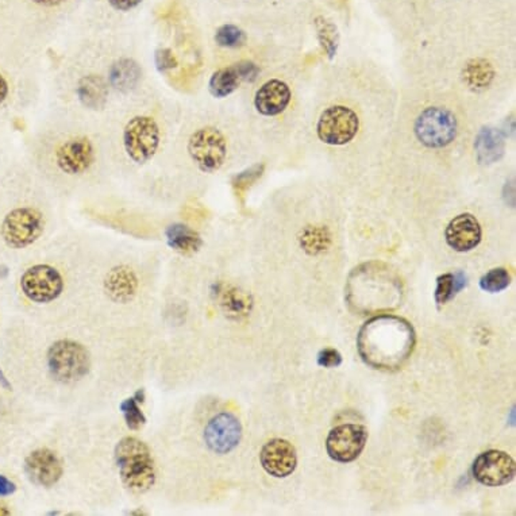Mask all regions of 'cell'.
I'll return each mask as SVG.
<instances>
[{
  "label": "cell",
  "instance_id": "obj_1",
  "mask_svg": "<svg viewBox=\"0 0 516 516\" xmlns=\"http://www.w3.org/2000/svg\"><path fill=\"white\" fill-rule=\"evenodd\" d=\"M417 343L414 327L397 315L379 314L357 335V349L366 365L379 371H397L411 357Z\"/></svg>",
  "mask_w": 516,
  "mask_h": 516
},
{
  "label": "cell",
  "instance_id": "obj_2",
  "mask_svg": "<svg viewBox=\"0 0 516 516\" xmlns=\"http://www.w3.org/2000/svg\"><path fill=\"white\" fill-rule=\"evenodd\" d=\"M403 286L394 272L381 264H366L350 275L347 301L353 311L360 314L394 309L399 306Z\"/></svg>",
  "mask_w": 516,
  "mask_h": 516
},
{
  "label": "cell",
  "instance_id": "obj_3",
  "mask_svg": "<svg viewBox=\"0 0 516 516\" xmlns=\"http://www.w3.org/2000/svg\"><path fill=\"white\" fill-rule=\"evenodd\" d=\"M115 463L123 484L136 494H145L156 482L153 457L146 443L126 437L115 446Z\"/></svg>",
  "mask_w": 516,
  "mask_h": 516
},
{
  "label": "cell",
  "instance_id": "obj_4",
  "mask_svg": "<svg viewBox=\"0 0 516 516\" xmlns=\"http://www.w3.org/2000/svg\"><path fill=\"white\" fill-rule=\"evenodd\" d=\"M48 366L57 381L71 384L89 375L91 358L82 343L61 340L54 342L49 349Z\"/></svg>",
  "mask_w": 516,
  "mask_h": 516
},
{
  "label": "cell",
  "instance_id": "obj_5",
  "mask_svg": "<svg viewBox=\"0 0 516 516\" xmlns=\"http://www.w3.org/2000/svg\"><path fill=\"white\" fill-rule=\"evenodd\" d=\"M159 125L152 117L138 115L126 123L123 130V146L126 154L136 164L151 161L160 146Z\"/></svg>",
  "mask_w": 516,
  "mask_h": 516
},
{
  "label": "cell",
  "instance_id": "obj_6",
  "mask_svg": "<svg viewBox=\"0 0 516 516\" xmlns=\"http://www.w3.org/2000/svg\"><path fill=\"white\" fill-rule=\"evenodd\" d=\"M43 215L33 207H20L4 216L0 236L12 249H23L35 244L43 233Z\"/></svg>",
  "mask_w": 516,
  "mask_h": 516
},
{
  "label": "cell",
  "instance_id": "obj_7",
  "mask_svg": "<svg viewBox=\"0 0 516 516\" xmlns=\"http://www.w3.org/2000/svg\"><path fill=\"white\" fill-rule=\"evenodd\" d=\"M415 136L427 148L441 149L450 145L457 136L454 113L442 107L426 108L415 122Z\"/></svg>",
  "mask_w": 516,
  "mask_h": 516
},
{
  "label": "cell",
  "instance_id": "obj_8",
  "mask_svg": "<svg viewBox=\"0 0 516 516\" xmlns=\"http://www.w3.org/2000/svg\"><path fill=\"white\" fill-rule=\"evenodd\" d=\"M187 149L192 161L205 174H214L221 169L226 161V138L215 128H202L196 130L190 137Z\"/></svg>",
  "mask_w": 516,
  "mask_h": 516
},
{
  "label": "cell",
  "instance_id": "obj_9",
  "mask_svg": "<svg viewBox=\"0 0 516 516\" xmlns=\"http://www.w3.org/2000/svg\"><path fill=\"white\" fill-rule=\"evenodd\" d=\"M360 120L357 113L347 106H332L319 117L317 133L326 145H347L357 136Z\"/></svg>",
  "mask_w": 516,
  "mask_h": 516
},
{
  "label": "cell",
  "instance_id": "obj_10",
  "mask_svg": "<svg viewBox=\"0 0 516 516\" xmlns=\"http://www.w3.org/2000/svg\"><path fill=\"white\" fill-rule=\"evenodd\" d=\"M20 286L26 298L35 303L56 301L64 290L63 276L51 265H35L28 268L22 278Z\"/></svg>",
  "mask_w": 516,
  "mask_h": 516
},
{
  "label": "cell",
  "instance_id": "obj_11",
  "mask_svg": "<svg viewBox=\"0 0 516 516\" xmlns=\"http://www.w3.org/2000/svg\"><path fill=\"white\" fill-rule=\"evenodd\" d=\"M366 441L368 430L364 426L355 423L337 426L327 437V454L337 463H352L363 453Z\"/></svg>",
  "mask_w": 516,
  "mask_h": 516
},
{
  "label": "cell",
  "instance_id": "obj_12",
  "mask_svg": "<svg viewBox=\"0 0 516 516\" xmlns=\"http://www.w3.org/2000/svg\"><path fill=\"white\" fill-rule=\"evenodd\" d=\"M515 461L502 450H489L480 454L473 463L472 473L485 487H502L515 477Z\"/></svg>",
  "mask_w": 516,
  "mask_h": 516
},
{
  "label": "cell",
  "instance_id": "obj_13",
  "mask_svg": "<svg viewBox=\"0 0 516 516\" xmlns=\"http://www.w3.org/2000/svg\"><path fill=\"white\" fill-rule=\"evenodd\" d=\"M242 426L231 412H221L211 418L205 428L206 445L216 454H227L238 446Z\"/></svg>",
  "mask_w": 516,
  "mask_h": 516
},
{
  "label": "cell",
  "instance_id": "obj_14",
  "mask_svg": "<svg viewBox=\"0 0 516 516\" xmlns=\"http://www.w3.org/2000/svg\"><path fill=\"white\" fill-rule=\"evenodd\" d=\"M94 162V145L87 137L68 139L56 152L57 167L71 176L85 174Z\"/></svg>",
  "mask_w": 516,
  "mask_h": 516
},
{
  "label": "cell",
  "instance_id": "obj_15",
  "mask_svg": "<svg viewBox=\"0 0 516 516\" xmlns=\"http://www.w3.org/2000/svg\"><path fill=\"white\" fill-rule=\"evenodd\" d=\"M25 472L33 484L49 489L63 476V463L51 449H38L26 458Z\"/></svg>",
  "mask_w": 516,
  "mask_h": 516
},
{
  "label": "cell",
  "instance_id": "obj_16",
  "mask_svg": "<svg viewBox=\"0 0 516 516\" xmlns=\"http://www.w3.org/2000/svg\"><path fill=\"white\" fill-rule=\"evenodd\" d=\"M260 461H262V468L270 476L284 479L295 472L298 456L293 443L276 438L265 443L260 453Z\"/></svg>",
  "mask_w": 516,
  "mask_h": 516
},
{
  "label": "cell",
  "instance_id": "obj_17",
  "mask_svg": "<svg viewBox=\"0 0 516 516\" xmlns=\"http://www.w3.org/2000/svg\"><path fill=\"white\" fill-rule=\"evenodd\" d=\"M446 242L456 252H471L481 242V227L472 214H461L446 227Z\"/></svg>",
  "mask_w": 516,
  "mask_h": 516
},
{
  "label": "cell",
  "instance_id": "obj_18",
  "mask_svg": "<svg viewBox=\"0 0 516 516\" xmlns=\"http://www.w3.org/2000/svg\"><path fill=\"white\" fill-rule=\"evenodd\" d=\"M291 102V90L281 80L273 79L262 84L255 92L254 106L265 117H276L283 113Z\"/></svg>",
  "mask_w": 516,
  "mask_h": 516
},
{
  "label": "cell",
  "instance_id": "obj_19",
  "mask_svg": "<svg viewBox=\"0 0 516 516\" xmlns=\"http://www.w3.org/2000/svg\"><path fill=\"white\" fill-rule=\"evenodd\" d=\"M213 295L215 296L216 303L221 307L222 311L231 318H245L252 311V296L237 286L223 283L215 284Z\"/></svg>",
  "mask_w": 516,
  "mask_h": 516
},
{
  "label": "cell",
  "instance_id": "obj_20",
  "mask_svg": "<svg viewBox=\"0 0 516 516\" xmlns=\"http://www.w3.org/2000/svg\"><path fill=\"white\" fill-rule=\"evenodd\" d=\"M105 288L111 301L128 303L138 290V278L129 267H115L107 273Z\"/></svg>",
  "mask_w": 516,
  "mask_h": 516
},
{
  "label": "cell",
  "instance_id": "obj_21",
  "mask_svg": "<svg viewBox=\"0 0 516 516\" xmlns=\"http://www.w3.org/2000/svg\"><path fill=\"white\" fill-rule=\"evenodd\" d=\"M477 160L480 164L489 165L499 161L504 154L505 141L502 131L494 128H484L477 134L474 142Z\"/></svg>",
  "mask_w": 516,
  "mask_h": 516
},
{
  "label": "cell",
  "instance_id": "obj_22",
  "mask_svg": "<svg viewBox=\"0 0 516 516\" xmlns=\"http://www.w3.org/2000/svg\"><path fill=\"white\" fill-rule=\"evenodd\" d=\"M165 237L168 246L183 255L195 254L203 245L202 237L183 223L168 226Z\"/></svg>",
  "mask_w": 516,
  "mask_h": 516
},
{
  "label": "cell",
  "instance_id": "obj_23",
  "mask_svg": "<svg viewBox=\"0 0 516 516\" xmlns=\"http://www.w3.org/2000/svg\"><path fill=\"white\" fill-rule=\"evenodd\" d=\"M77 97L85 107L98 110L105 106L106 98H107V84L102 77L95 76V74L84 76L79 82Z\"/></svg>",
  "mask_w": 516,
  "mask_h": 516
},
{
  "label": "cell",
  "instance_id": "obj_24",
  "mask_svg": "<svg viewBox=\"0 0 516 516\" xmlns=\"http://www.w3.org/2000/svg\"><path fill=\"white\" fill-rule=\"evenodd\" d=\"M141 77V69L138 64L130 59H122V60L113 63L110 69V82L113 87L121 91H130L136 87Z\"/></svg>",
  "mask_w": 516,
  "mask_h": 516
},
{
  "label": "cell",
  "instance_id": "obj_25",
  "mask_svg": "<svg viewBox=\"0 0 516 516\" xmlns=\"http://www.w3.org/2000/svg\"><path fill=\"white\" fill-rule=\"evenodd\" d=\"M494 79V66L484 59H474L464 68V80L472 90L481 91V90L489 89Z\"/></svg>",
  "mask_w": 516,
  "mask_h": 516
},
{
  "label": "cell",
  "instance_id": "obj_26",
  "mask_svg": "<svg viewBox=\"0 0 516 516\" xmlns=\"http://www.w3.org/2000/svg\"><path fill=\"white\" fill-rule=\"evenodd\" d=\"M239 84H241V79H239L236 68L229 66V68H222L214 72L210 82H208V90L214 98L222 99V98H227L236 92Z\"/></svg>",
  "mask_w": 516,
  "mask_h": 516
},
{
  "label": "cell",
  "instance_id": "obj_27",
  "mask_svg": "<svg viewBox=\"0 0 516 516\" xmlns=\"http://www.w3.org/2000/svg\"><path fill=\"white\" fill-rule=\"evenodd\" d=\"M301 247L309 254L317 255L326 252L332 245V236L326 227L324 226H309L301 231Z\"/></svg>",
  "mask_w": 516,
  "mask_h": 516
},
{
  "label": "cell",
  "instance_id": "obj_28",
  "mask_svg": "<svg viewBox=\"0 0 516 516\" xmlns=\"http://www.w3.org/2000/svg\"><path fill=\"white\" fill-rule=\"evenodd\" d=\"M466 285V276L464 273H445L437 278V288H435V301L440 306L448 303L457 293Z\"/></svg>",
  "mask_w": 516,
  "mask_h": 516
},
{
  "label": "cell",
  "instance_id": "obj_29",
  "mask_svg": "<svg viewBox=\"0 0 516 516\" xmlns=\"http://www.w3.org/2000/svg\"><path fill=\"white\" fill-rule=\"evenodd\" d=\"M315 28H317L322 48L326 51L327 56L332 59L337 54L338 43H340L337 26L324 17H318L315 20Z\"/></svg>",
  "mask_w": 516,
  "mask_h": 516
},
{
  "label": "cell",
  "instance_id": "obj_30",
  "mask_svg": "<svg viewBox=\"0 0 516 516\" xmlns=\"http://www.w3.org/2000/svg\"><path fill=\"white\" fill-rule=\"evenodd\" d=\"M511 284V276L504 268L489 270L480 278V288L485 293H497L504 291Z\"/></svg>",
  "mask_w": 516,
  "mask_h": 516
},
{
  "label": "cell",
  "instance_id": "obj_31",
  "mask_svg": "<svg viewBox=\"0 0 516 516\" xmlns=\"http://www.w3.org/2000/svg\"><path fill=\"white\" fill-rule=\"evenodd\" d=\"M215 43L222 48H241L246 43V35L238 26L223 25L216 30Z\"/></svg>",
  "mask_w": 516,
  "mask_h": 516
},
{
  "label": "cell",
  "instance_id": "obj_32",
  "mask_svg": "<svg viewBox=\"0 0 516 516\" xmlns=\"http://www.w3.org/2000/svg\"><path fill=\"white\" fill-rule=\"evenodd\" d=\"M121 411H122L126 425L130 430H139L146 423L145 415L139 409L138 402L134 397L123 400L121 403Z\"/></svg>",
  "mask_w": 516,
  "mask_h": 516
},
{
  "label": "cell",
  "instance_id": "obj_33",
  "mask_svg": "<svg viewBox=\"0 0 516 516\" xmlns=\"http://www.w3.org/2000/svg\"><path fill=\"white\" fill-rule=\"evenodd\" d=\"M154 66L160 74H165V72L176 68L177 60L174 51L168 48L157 49L154 51Z\"/></svg>",
  "mask_w": 516,
  "mask_h": 516
},
{
  "label": "cell",
  "instance_id": "obj_34",
  "mask_svg": "<svg viewBox=\"0 0 516 516\" xmlns=\"http://www.w3.org/2000/svg\"><path fill=\"white\" fill-rule=\"evenodd\" d=\"M262 170H264L262 165V167L255 165V167H252L250 169L237 175L233 179V187L236 188L237 192H244L252 183H254L258 177L262 176Z\"/></svg>",
  "mask_w": 516,
  "mask_h": 516
},
{
  "label": "cell",
  "instance_id": "obj_35",
  "mask_svg": "<svg viewBox=\"0 0 516 516\" xmlns=\"http://www.w3.org/2000/svg\"><path fill=\"white\" fill-rule=\"evenodd\" d=\"M342 364V356L338 350L327 348L321 350L318 355V365L324 368H338Z\"/></svg>",
  "mask_w": 516,
  "mask_h": 516
},
{
  "label": "cell",
  "instance_id": "obj_36",
  "mask_svg": "<svg viewBox=\"0 0 516 516\" xmlns=\"http://www.w3.org/2000/svg\"><path fill=\"white\" fill-rule=\"evenodd\" d=\"M234 68H236L241 82H253L260 74L258 66L254 63H250V61H241V63L236 64Z\"/></svg>",
  "mask_w": 516,
  "mask_h": 516
},
{
  "label": "cell",
  "instance_id": "obj_37",
  "mask_svg": "<svg viewBox=\"0 0 516 516\" xmlns=\"http://www.w3.org/2000/svg\"><path fill=\"white\" fill-rule=\"evenodd\" d=\"M142 0H108V4L118 12H130L141 4Z\"/></svg>",
  "mask_w": 516,
  "mask_h": 516
},
{
  "label": "cell",
  "instance_id": "obj_38",
  "mask_svg": "<svg viewBox=\"0 0 516 516\" xmlns=\"http://www.w3.org/2000/svg\"><path fill=\"white\" fill-rule=\"evenodd\" d=\"M15 491H17V485L12 480L7 479L6 476L0 474V496H10Z\"/></svg>",
  "mask_w": 516,
  "mask_h": 516
},
{
  "label": "cell",
  "instance_id": "obj_39",
  "mask_svg": "<svg viewBox=\"0 0 516 516\" xmlns=\"http://www.w3.org/2000/svg\"><path fill=\"white\" fill-rule=\"evenodd\" d=\"M7 95H9V82L0 74V105L6 100Z\"/></svg>",
  "mask_w": 516,
  "mask_h": 516
},
{
  "label": "cell",
  "instance_id": "obj_40",
  "mask_svg": "<svg viewBox=\"0 0 516 516\" xmlns=\"http://www.w3.org/2000/svg\"><path fill=\"white\" fill-rule=\"evenodd\" d=\"M32 2L33 4H38V6L54 7L64 4L66 0H32Z\"/></svg>",
  "mask_w": 516,
  "mask_h": 516
},
{
  "label": "cell",
  "instance_id": "obj_41",
  "mask_svg": "<svg viewBox=\"0 0 516 516\" xmlns=\"http://www.w3.org/2000/svg\"><path fill=\"white\" fill-rule=\"evenodd\" d=\"M0 386L4 387V388L7 389V391H10V388H12L9 380H7V379L4 378V371H0Z\"/></svg>",
  "mask_w": 516,
  "mask_h": 516
},
{
  "label": "cell",
  "instance_id": "obj_42",
  "mask_svg": "<svg viewBox=\"0 0 516 516\" xmlns=\"http://www.w3.org/2000/svg\"><path fill=\"white\" fill-rule=\"evenodd\" d=\"M134 399H136L138 403H142L144 399H145V392H144V389H139V391L137 392L136 396H134Z\"/></svg>",
  "mask_w": 516,
  "mask_h": 516
},
{
  "label": "cell",
  "instance_id": "obj_43",
  "mask_svg": "<svg viewBox=\"0 0 516 516\" xmlns=\"http://www.w3.org/2000/svg\"><path fill=\"white\" fill-rule=\"evenodd\" d=\"M12 515L9 510H7L6 505L0 504V516H9Z\"/></svg>",
  "mask_w": 516,
  "mask_h": 516
}]
</instances>
